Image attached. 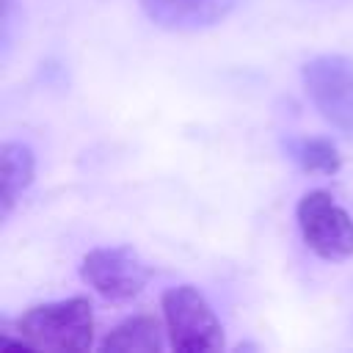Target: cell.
Wrapping results in <instances>:
<instances>
[{"mask_svg": "<svg viewBox=\"0 0 353 353\" xmlns=\"http://www.w3.org/2000/svg\"><path fill=\"white\" fill-rule=\"evenodd\" d=\"M19 345L30 350H88L94 345V312L88 298L74 295L22 312L11 328L3 323L0 347Z\"/></svg>", "mask_w": 353, "mask_h": 353, "instance_id": "1", "label": "cell"}, {"mask_svg": "<svg viewBox=\"0 0 353 353\" xmlns=\"http://www.w3.org/2000/svg\"><path fill=\"white\" fill-rule=\"evenodd\" d=\"M163 323L168 347L199 353V350H221L223 347V325L207 298L193 284H179L163 292L160 298Z\"/></svg>", "mask_w": 353, "mask_h": 353, "instance_id": "2", "label": "cell"}, {"mask_svg": "<svg viewBox=\"0 0 353 353\" xmlns=\"http://www.w3.org/2000/svg\"><path fill=\"white\" fill-rule=\"evenodd\" d=\"M301 80L314 110L339 132L353 135V58L323 52L301 66Z\"/></svg>", "mask_w": 353, "mask_h": 353, "instance_id": "3", "label": "cell"}, {"mask_svg": "<svg viewBox=\"0 0 353 353\" xmlns=\"http://www.w3.org/2000/svg\"><path fill=\"white\" fill-rule=\"evenodd\" d=\"M298 229L309 251L325 262H342L353 256V218L325 190H309L295 207Z\"/></svg>", "mask_w": 353, "mask_h": 353, "instance_id": "4", "label": "cell"}, {"mask_svg": "<svg viewBox=\"0 0 353 353\" xmlns=\"http://www.w3.org/2000/svg\"><path fill=\"white\" fill-rule=\"evenodd\" d=\"M80 279L105 301L127 303L143 292L152 268L130 245H99L83 256Z\"/></svg>", "mask_w": 353, "mask_h": 353, "instance_id": "5", "label": "cell"}, {"mask_svg": "<svg viewBox=\"0 0 353 353\" xmlns=\"http://www.w3.org/2000/svg\"><path fill=\"white\" fill-rule=\"evenodd\" d=\"M152 25L174 33H196L223 22L237 0H138Z\"/></svg>", "mask_w": 353, "mask_h": 353, "instance_id": "6", "label": "cell"}, {"mask_svg": "<svg viewBox=\"0 0 353 353\" xmlns=\"http://www.w3.org/2000/svg\"><path fill=\"white\" fill-rule=\"evenodd\" d=\"M36 157L28 143L3 141L0 146V218L6 221L19 196L33 185Z\"/></svg>", "mask_w": 353, "mask_h": 353, "instance_id": "7", "label": "cell"}, {"mask_svg": "<svg viewBox=\"0 0 353 353\" xmlns=\"http://www.w3.org/2000/svg\"><path fill=\"white\" fill-rule=\"evenodd\" d=\"M163 334H165V328L160 325L157 317L132 314L105 334V339L99 342V350H105V353L108 350L110 353H157L165 347Z\"/></svg>", "mask_w": 353, "mask_h": 353, "instance_id": "8", "label": "cell"}, {"mask_svg": "<svg viewBox=\"0 0 353 353\" xmlns=\"http://www.w3.org/2000/svg\"><path fill=\"white\" fill-rule=\"evenodd\" d=\"M290 157L309 174H336L342 168L339 149L328 138H298L290 143Z\"/></svg>", "mask_w": 353, "mask_h": 353, "instance_id": "9", "label": "cell"}]
</instances>
